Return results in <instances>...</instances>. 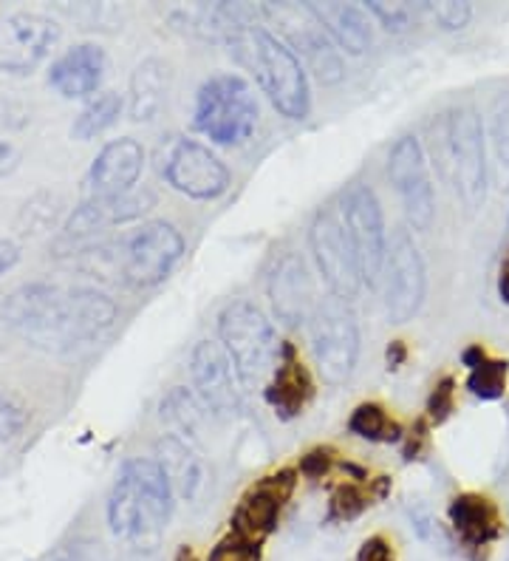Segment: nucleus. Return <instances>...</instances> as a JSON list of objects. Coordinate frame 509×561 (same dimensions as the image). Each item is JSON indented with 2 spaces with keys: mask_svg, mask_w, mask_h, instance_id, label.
Returning a JSON list of instances; mask_svg holds the SVG:
<instances>
[{
  "mask_svg": "<svg viewBox=\"0 0 509 561\" xmlns=\"http://www.w3.org/2000/svg\"><path fill=\"white\" fill-rule=\"evenodd\" d=\"M448 519L462 550L473 561L487 559L489 548L504 534L501 511L484 493H459V496H453L448 505Z\"/></svg>",
  "mask_w": 509,
  "mask_h": 561,
  "instance_id": "6ab92c4d",
  "label": "nucleus"
},
{
  "mask_svg": "<svg viewBox=\"0 0 509 561\" xmlns=\"http://www.w3.org/2000/svg\"><path fill=\"white\" fill-rule=\"evenodd\" d=\"M339 216H343L346 233L348 239H351L354 259H357V267H360L362 287H373V284L380 280L387 253L385 213H382L377 193L368 185H351L343 193Z\"/></svg>",
  "mask_w": 509,
  "mask_h": 561,
  "instance_id": "9d476101",
  "label": "nucleus"
},
{
  "mask_svg": "<svg viewBox=\"0 0 509 561\" xmlns=\"http://www.w3.org/2000/svg\"><path fill=\"white\" fill-rule=\"evenodd\" d=\"M218 343L230 357L241 389L264 391L280 357V343L269 318L252 301H232L218 316Z\"/></svg>",
  "mask_w": 509,
  "mask_h": 561,
  "instance_id": "20e7f679",
  "label": "nucleus"
},
{
  "mask_svg": "<svg viewBox=\"0 0 509 561\" xmlns=\"http://www.w3.org/2000/svg\"><path fill=\"white\" fill-rule=\"evenodd\" d=\"M119 318L111 295L94 287H66L32 280L0 304V321L28 346L51 355L82 350L100 341Z\"/></svg>",
  "mask_w": 509,
  "mask_h": 561,
  "instance_id": "f257e3e1",
  "label": "nucleus"
},
{
  "mask_svg": "<svg viewBox=\"0 0 509 561\" xmlns=\"http://www.w3.org/2000/svg\"><path fill=\"white\" fill-rule=\"evenodd\" d=\"M144 168V148L136 139L123 137L114 139L96 153L91 162V171L85 176V191L89 199H102V196H123V193L136 191V182L142 176Z\"/></svg>",
  "mask_w": 509,
  "mask_h": 561,
  "instance_id": "4be33fe9",
  "label": "nucleus"
},
{
  "mask_svg": "<svg viewBox=\"0 0 509 561\" xmlns=\"http://www.w3.org/2000/svg\"><path fill=\"white\" fill-rule=\"evenodd\" d=\"M201 411H204L201 403L193 398L190 391L176 389V391H170L167 398H164L162 420H167L170 425H176L178 432L187 434V439L193 443V437H196V425L198 420H201Z\"/></svg>",
  "mask_w": 509,
  "mask_h": 561,
  "instance_id": "7c9ffc66",
  "label": "nucleus"
},
{
  "mask_svg": "<svg viewBox=\"0 0 509 561\" xmlns=\"http://www.w3.org/2000/svg\"><path fill=\"white\" fill-rule=\"evenodd\" d=\"M184 255V236L170 221H144L111 253L114 273L125 287L150 289L162 284Z\"/></svg>",
  "mask_w": 509,
  "mask_h": 561,
  "instance_id": "423d86ee",
  "label": "nucleus"
},
{
  "mask_svg": "<svg viewBox=\"0 0 509 561\" xmlns=\"http://www.w3.org/2000/svg\"><path fill=\"white\" fill-rule=\"evenodd\" d=\"M159 162H162L159 168H162L164 182L187 199L212 202L224 196L230 187V168L221 162L216 151L196 139H170Z\"/></svg>",
  "mask_w": 509,
  "mask_h": 561,
  "instance_id": "1a4fd4ad",
  "label": "nucleus"
},
{
  "mask_svg": "<svg viewBox=\"0 0 509 561\" xmlns=\"http://www.w3.org/2000/svg\"><path fill=\"white\" fill-rule=\"evenodd\" d=\"M258 100L250 82L238 75H216L204 80L196 94L193 125L216 145H244L258 125Z\"/></svg>",
  "mask_w": 509,
  "mask_h": 561,
  "instance_id": "39448f33",
  "label": "nucleus"
},
{
  "mask_svg": "<svg viewBox=\"0 0 509 561\" xmlns=\"http://www.w3.org/2000/svg\"><path fill=\"white\" fill-rule=\"evenodd\" d=\"M380 278L385 284V312L391 323L414 321L428 295V275L419 247L407 230H396L387 244Z\"/></svg>",
  "mask_w": 509,
  "mask_h": 561,
  "instance_id": "ddd939ff",
  "label": "nucleus"
},
{
  "mask_svg": "<svg viewBox=\"0 0 509 561\" xmlns=\"http://www.w3.org/2000/svg\"><path fill=\"white\" fill-rule=\"evenodd\" d=\"M60 41V26L37 12H14L0 21V71L32 75Z\"/></svg>",
  "mask_w": 509,
  "mask_h": 561,
  "instance_id": "f3484780",
  "label": "nucleus"
},
{
  "mask_svg": "<svg viewBox=\"0 0 509 561\" xmlns=\"http://www.w3.org/2000/svg\"><path fill=\"white\" fill-rule=\"evenodd\" d=\"M230 51L252 77L261 91L286 119H305L312 111V91L305 66L292 55L278 35L261 26H241L230 35Z\"/></svg>",
  "mask_w": 509,
  "mask_h": 561,
  "instance_id": "7ed1b4c3",
  "label": "nucleus"
},
{
  "mask_svg": "<svg viewBox=\"0 0 509 561\" xmlns=\"http://www.w3.org/2000/svg\"><path fill=\"white\" fill-rule=\"evenodd\" d=\"M314 391H317L314 377L300 357L298 346L292 341H284L280 343L278 366L264 386V400L280 420L289 423V420L303 417L305 409L312 405Z\"/></svg>",
  "mask_w": 509,
  "mask_h": 561,
  "instance_id": "412c9836",
  "label": "nucleus"
},
{
  "mask_svg": "<svg viewBox=\"0 0 509 561\" xmlns=\"http://www.w3.org/2000/svg\"><path fill=\"white\" fill-rule=\"evenodd\" d=\"M462 363L467 366V391L478 400H501L507 391L509 363L501 357H493L484 346H467L462 352Z\"/></svg>",
  "mask_w": 509,
  "mask_h": 561,
  "instance_id": "bb28decb",
  "label": "nucleus"
},
{
  "mask_svg": "<svg viewBox=\"0 0 509 561\" xmlns=\"http://www.w3.org/2000/svg\"><path fill=\"white\" fill-rule=\"evenodd\" d=\"M300 473L294 468H280L266 477H261L255 485L246 488V493L238 500L230 519V534L244 536V539L264 545L284 516V507L294 496Z\"/></svg>",
  "mask_w": 509,
  "mask_h": 561,
  "instance_id": "4468645a",
  "label": "nucleus"
},
{
  "mask_svg": "<svg viewBox=\"0 0 509 561\" xmlns=\"http://www.w3.org/2000/svg\"><path fill=\"white\" fill-rule=\"evenodd\" d=\"M334 457H337V454H334V448H328V445L312 448V451L303 454V459H300V473L312 477V480H320V477H326L334 468Z\"/></svg>",
  "mask_w": 509,
  "mask_h": 561,
  "instance_id": "4c0bfd02",
  "label": "nucleus"
},
{
  "mask_svg": "<svg viewBox=\"0 0 509 561\" xmlns=\"http://www.w3.org/2000/svg\"><path fill=\"white\" fill-rule=\"evenodd\" d=\"M176 493L157 459H128L108 493L111 534L134 545H157L173 514Z\"/></svg>",
  "mask_w": 509,
  "mask_h": 561,
  "instance_id": "f03ea898",
  "label": "nucleus"
},
{
  "mask_svg": "<svg viewBox=\"0 0 509 561\" xmlns=\"http://www.w3.org/2000/svg\"><path fill=\"white\" fill-rule=\"evenodd\" d=\"M105 66H108V57L100 46L80 43V46L68 48L66 55L51 62L48 82L66 100H80V96H89L100 89Z\"/></svg>",
  "mask_w": 509,
  "mask_h": 561,
  "instance_id": "5701e85b",
  "label": "nucleus"
},
{
  "mask_svg": "<svg viewBox=\"0 0 509 561\" xmlns=\"http://www.w3.org/2000/svg\"><path fill=\"white\" fill-rule=\"evenodd\" d=\"M387 491H391V480L380 477V480H351L343 482L332 491V500H328V522H354L366 514L368 507L377 505L380 500H385Z\"/></svg>",
  "mask_w": 509,
  "mask_h": 561,
  "instance_id": "cd10ccee",
  "label": "nucleus"
},
{
  "mask_svg": "<svg viewBox=\"0 0 509 561\" xmlns=\"http://www.w3.org/2000/svg\"><path fill=\"white\" fill-rule=\"evenodd\" d=\"M157 205L150 191H130L123 196H102V199H85L74 210V216L62 227V236L57 239V255H68L91 244L105 227L128 225L134 219H142L150 207Z\"/></svg>",
  "mask_w": 509,
  "mask_h": 561,
  "instance_id": "dca6fc26",
  "label": "nucleus"
},
{
  "mask_svg": "<svg viewBox=\"0 0 509 561\" xmlns=\"http://www.w3.org/2000/svg\"><path fill=\"white\" fill-rule=\"evenodd\" d=\"M157 462L162 466L164 477H167L178 500L196 502L207 488V466H204V459L198 457L196 445L190 439L178 437V434H167V437L159 439Z\"/></svg>",
  "mask_w": 509,
  "mask_h": 561,
  "instance_id": "b1692460",
  "label": "nucleus"
},
{
  "mask_svg": "<svg viewBox=\"0 0 509 561\" xmlns=\"http://www.w3.org/2000/svg\"><path fill=\"white\" fill-rule=\"evenodd\" d=\"M18 261H21V247L12 239H0V280L18 267Z\"/></svg>",
  "mask_w": 509,
  "mask_h": 561,
  "instance_id": "a19ab883",
  "label": "nucleus"
},
{
  "mask_svg": "<svg viewBox=\"0 0 509 561\" xmlns=\"http://www.w3.org/2000/svg\"><path fill=\"white\" fill-rule=\"evenodd\" d=\"M173 561H198V559H196V553H193V548L182 545V548L176 550V556H173Z\"/></svg>",
  "mask_w": 509,
  "mask_h": 561,
  "instance_id": "a18cd8bd",
  "label": "nucleus"
},
{
  "mask_svg": "<svg viewBox=\"0 0 509 561\" xmlns=\"http://www.w3.org/2000/svg\"><path fill=\"white\" fill-rule=\"evenodd\" d=\"M489 137H493L496 157L509 168V94L498 96L496 108H493V119H489Z\"/></svg>",
  "mask_w": 509,
  "mask_h": 561,
  "instance_id": "f704fd0d",
  "label": "nucleus"
},
{
  "mask_svg": "<svg viewBox=\"0 0 509 561\" xmlns=\"http://www.w3.org/2000/svg\"><path fill=\"white\" fill-rule=\"evenodd\" d=\"M264 14L278 26V35L286 46L292 48V55L305 62V71H314L323 85H334L343 80V57L339 48L328 41L317 18L312 14L309 3L305 7H264Z\"/></svg>",
  "mask_w": 509,
  "mask_h": 561,
  "instance_id": "9b49d317",
  "label": "nucleus"
},
{
  "mask_svg": "<svg viewBox=\"0 0 509 561\" xmlns=\"http://www.w3.org/2000/svg\"><path fill=\"white\" fill-rule=\"evenodd\" d=\"M309 247H312V259L317 264V273L326 280L328 293L343 304L357 298V293L362 289V278L339 207H326L317 213V219L312 221V230H309Z\"/></svg>",
  "mask_w": 509,
  "mask_h": 561,
  "instance_id": "f8f14e48",
  "label": "nucleus"
},
{
  "mask_svg": "<svg viewBox=\"0 0 509 561\" xmlns=\"http://www.w3.org/2000/svg\"><path fill=\"white\" fill-rule=\"evenodd\" d=\"M170 66L159 57H148L134 69L128 91V111L134 123H153L167 105Z\"/></svg>",
  "mask_w": 509,
  "mask_h": 561,
  "instance_id": "a878e982",
  "label": "nucleus"
},
{
  "mask_svg": "<svg viewBox=\"0 0 509 561\" xmlns=\"http://www.w3.org/2000/svg\"><path fill=\"white\" fill-rule=\"evenodd\" d=\"M266 293H269L271 312L280 323L300 327V323L312 321L314 309H317L312 275H309V267H305V261L298 253L280 255L269 275Z\"/></svg>",
  "mask_w": 509,
  "mask_h": 561,
  "instance_id": "aec40b11",
  "label": "nucleus"
},
{
  "mask_svg": "<svg viewBox=\"0 0 509 561\" xmlns=\"http://www.w3.org/2000/svg\"><path fill=\"white\" fill-rule=\"evenodd\" d=\"M366 12L371 21L380 23L387 32H407L416 18L425 12V7H410V3H366Z\"/></svg>",
  "mask_w": 509,
  "mask_h": 561,
  "instance_id": "2f4dec72",
  "label": "nucleus"
},
{
  "mask_svg": "<svg viewBox=\"0 0 509 561\" xmlns=\"http://www.w3.org/2000/svg\"><path fill=\"white\" fill-rule=\"evenodd\" d=\"M348 432L354 437L368 439V443H400L405 437L402 425L396 420H391V414L380 403L357 405L351 411V417H348Z\"/></svg>",
  "mask_w": 509,
  "mask_h": 561,
  "instance_id": "c756f323",
  "label": "nucleus"
},
{
  "mask_svg": "<svg viewBox=\"0 0 509 561\" xmlns=\"http://www.w3.org/2000/svg\"><path fill=\"white\" fill-rule=\"evenodd\" d=\"M455 409V380L453 377H441L439 383L433 386L428 398V420L430 423H444Z\"/></svg>",
  "mask_w": 509,
  "mask_h": 561,
  "instance_id": "c9c22d12",
  "label": "nucleus"
},
{
  "mask_svg": "<svg viewBox=\"0 0 509 561\" xmlns=\"http://www.w3.org/2000/svg\"><path fill=\"white\" fill-rule=\"evenodd\" d=\"M309 337H312V355L320 380L326 386L348 383L360 363L362 346L360 323L351 309L343 301L317 307L309 321Z\"/></svg>",
  "mask_w": 509,
  "mask_h": 561,
  "instance_id": "6e6552de",
  "label": "nucleus"
},
{
  "mask_svg": "<svg viewBox=\"0 0 509 561\" xmlns=\"http://www.w3.org/2000/svg\"><path fill=\"white\" fill-rule=\"evenodd\" d=\"M193 398L212 417H232L241 409V380L218 341H198L190 355Z\"/></svg>",
  "mask_w": 509,
  "mask_h": 561,
  "instance_id": "a211bd4d",
  "label": "nucleus"
},
{
  "mask_svg": "<svg viewBox=\"0 0 509 561\" xmlns=\"http://www.w3.org/2000/svg\"><path fill=\"white\" fill-rule=\"evenodd\" d=\"M407 352H405V343L394 341L387 346V369H400L402 363H405Z\"/></svg>",
  "mask_w": 509,
  "mask_h": 561,
  "instance_id": "c03bdc74",
  "label": "nucleus"
},
{
  "mask_svg": "<svg viewBox=\"0 0 509 561\" xmlns=\"http://www.w3.org/2000/svg\"><path fill=\"white\" fill-rule=\"evenodd\" d=\"M309 9L328 35V41L343 48L346 55L360 57L371 48L373 28L366 7H357V3H309Z\"/></svg>",
  "mask_w": 509,
  "mask_h": 561,
  "instance_id": "393cba45",
  "label": "nucleus"
},
{
  "mask_svg": "<svg viewBox=\"0 0 509 561\" xmlns=\"http://www.w3.org/2000/svg\"><path fill=\"white\" fill-rule=\"evenodd\" d=\"M402 439H405V448H402L405 459H416L421 454V448H425V443H428V423L419 420Z\"/></svg>",
  "mask_w": 509,
  "mask_h": 561,
  "instance_id": "ea45409f",
  "label": "nucleus"
},
{
  "mask_svg": "<svg viewBox=\"0 0 509 561\" xmlns=\"http://www.w3.org/2000/svg\"><path fill=\"white\" fill-rule=\"evenodd\" d=\"M21 164V151L9 139L0 137V176H9Z\"/></svg>",
  "mask_w": 509,
  "mask_h": 561,
  "instance_id": "79ce46f5",
  "label": "nucleus"
},
{
  "mask_svg": "<svg viewBox=\"0 0 509 561\" xmlns=\"http://www.w3.org/2000/svg\"><path fill=\"white\" fill-rule=\"evenodd\" d=\"M261 556H264V545H255L238 534H227L210 550L207 561H261Z\"/></svg>",
  "mask_w": 509,
  "mask_h": 561,
  "instance_id": "473e14b6",
  "label": "nucleus"
},
{
  "mask_svg": "<svg viewBox=\"0 0 509 561\" xmlns=\"http://www.w3.org/2000/svg\"><path fill=\"white\" fill-rule=\"evenodd\" d=\"M507 561H509V559H507Z\"/></svg>",
  "mask_w": 509,
  "mask_h": 561,
  "instance_id": "49530a36",
  "label": "nucleus"
},
{
  "mask_svg": "<svg viewBox=\"0 0 509 561\" xmlns=\"http://www.w3.org/2000/svg\"><path fill=\"white\" fill-rule=\"evenodd\" d=\"M425 12L433 14L439 26L450 28V32L464 28L470 23V18H473V7L470 3H430V7H425Z\"/></svg>",
  "mask_w": 509,
  "mask_h": 561,
  "instance_id": "e433bc0d",
  "label": "nucleus"
},
{
  "mask_svg": "<svg viewBox=\"0 0 509 561\" xmlns=\"http://www.w3.org/2000/svg\"><path fill=\"white\" fill-rule=\"evenodd\" d=\"M444 168L453 179L455 196L467 210H478L487 196V157H484V125L478 111L462 105L450 111L441 125Z\"/></svg>",
  "mask_w": 509,
  "mask_h": 561,
  "instance_id": "0eeeda50",
  "label": "nucleus"
},
{
  "mask_svg": "<svg viewBox=\"0 0 509 561\" xmlns=\"http://www.w3.org/2000/svg\"><path fill=\"white\" fill-rule=\"evenodd\" d=\"M387 179H391L414 230H428L436 219V193L428 157H425L419 139H396L391 153H387Z\"/></svg>",
  "mask_w": 509,
  "mask_h": 561,
  "instance_id": "2eb2a0df",
  "label": "nucleus"
},
{
  "mask_svg": "<svg viewBox=\"0 0 509 561\" xmlns=\"http://www.w3.org/2000/svg\"><path fill=\"white\" fill-rule=\"evenodd\" d=\"M354 561H396L394 545L385 536H368L360 545V550H357V559Z\"/></svg>",
  "mask_w": 509,
  "mask_h": 561,
  "instance_id": "58836bf2",
  "label": "nucleus"
},
{
  "mask_svg": "<svg viewBox=\"0 0 509 561\" xmlns=\"http://www.w3.org/2000/svg\"><path fill=\"white\" fill-rule=\"evenodd\" d=\"M28 425V411L9 394H0V445L18 443Z\"/></svg>",
  "mask_w": 509,
  "mask_h": 561,
  "instance_id": "72a5a7b5",
  "label": "nucleus"
},
{
  "mask_svg": "<svg viewBox=\"0 0 509 561\" xmlns=\"http://www.w3.org/2000/svg\"><path fill=\"white\" fill-rule=\"evenodd\" d=\"M123 108V96L116 94V91H102V94L89 100V105L80 111V117L71 125V137L80 139V142H91V139L102 137L105 130L119 123Z\"/></svg>",
  "mask_w": 509,
  "mask_h": 561,
  "instance_id": "c85d7f7f",
  "label": "nucleus"
},
{
  "mask_svg": "<svg viewBox=\"0 0 509 561\" xmlns=\"http://www.w3.org/2000/svg\"><path fill=\"white\" fill-rule=\"evenodd\" d=\"M498 295H501L504 304H509V247L507 255L501 259V270H498Z\"/></svg>",
  "mask_w": 509,
  "mask_h": 561,
  "instance_id": "37998d69",
  "label": "nucleus"
}]
</instances>
